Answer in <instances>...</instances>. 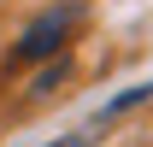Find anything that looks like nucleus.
Listing matches in <instances>:
<instances>
[{
  "label": "nucleus",
  "instance_id": "1",
  "mask_svg": "<svg viewBox=\"0 0 153 147\" xmlns=\"http://www.w3.org/2000/svg\"><path fill=\"white\" fill-rule=\"evenodd\" d=\"M76 18H82V6H53V12H41V18L24 30V41H18V59H53L59 47L71 41Z\"/></svg>",
  "mask_w": 153,
  "mask_h": 147
},
{
  "label": "nucleus",
  "instance_id": "2",
  "mask_svg": "<svg viewBox=\"0 0 153 147\" xmlns=\"http://www.w3.org/2000/svg\"><path fill=\"white\" fill-rule=\"evenodd\" d=\"M94 135H65V141H53V147H88Z\"/></svg>",
  "mask_w": 153,
  "mask_h": 147
}]
</instances>
